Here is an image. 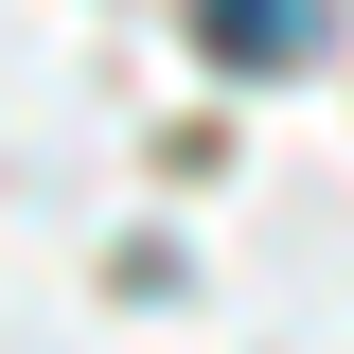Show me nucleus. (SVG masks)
I'll return each instance as SVG.
<instances>
[{"instance_id": "f257e3e1", "label": "nucleus", "mask_w": 354, "mask_h": 354, "mask_svg": "<svg viewBox=\"0 0 354 354\" xmlns=\"http://www.w3.org/2000/svg\"><path fill=\"white\" fill-rule=\"evenodd\" d=\"M195 36L230 71H283V53H319V0H195Z\"/></svg>"}]
</instances>
